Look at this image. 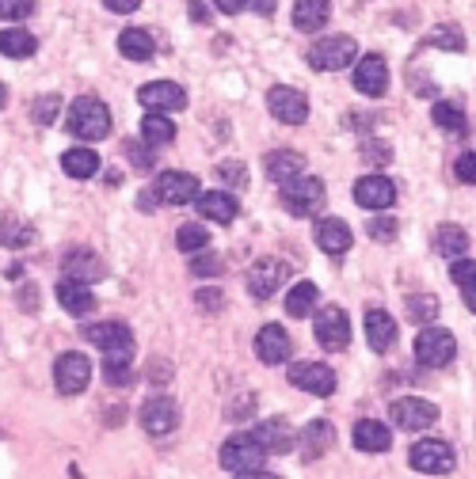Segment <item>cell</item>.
<instances>
[{"instance_id": "6da1fadb", "label": "cell", "mask_w": 476, "mask_h": 479, "mask_svg": "<svg viewBox=\"0 0 476 479\" xmlns=\"http://www.w3.org/2000/svg\"><path fill=\"white\" fill-rule=\"evenodd\" d=\"M88 343L103 350V377L107 385H130L134 380V331L122 324V319H107V324H92Z\"/></svg>"}, {"instance_id": "7a4b0ae2", "label": "cell", "mask_w": 476, "mask_h": 479, "mask_svg": "<svg viewBox=\"0 0 476 479\" xmlns=\"http://www.w3.org/2000/svg\"><path fill=\"white\" fill-rule=\"evenodd\" d=\"M66 130L81 141H103L110 134V110L107 103H100L95 95H81L73 100L69 115H66Z\"/></svg>"}, {"instance_id": "3957f363", "label": "cell", "mask_w": 476, "mask_h": 479, "mask_svg": "<svg viewBox=\"0 0 476 479\" xmlns=\"http://www.w3.org/2000/svg\"><path fill=\"white\" fill-rule=\"evenodd\" d=\"M278 198L290 217H313L324 205V183L316 175H297V179L278 187Z\"/></svg>"}, {"instance_id": "277c9868", "label": "cell", "mask_w": 476, "mask_h": 479, "mask_svg": "<svg viewBox=\"0 0 476 479\" xmlns=\"http://www.w3.org/2000/svg\"><path fill=\"white\" fill-rule=\"evenodd\" d=\"M305 57L316 73H336V69H347L358 57V42L351 35H324L321 42L309 46Z\"/></svg>"}, {"instance_id": "5b68a950", "label": "cell", "mask_w": 476, "mask_h": 479, "mask_svg": "<svg viewBox=\"0 0 476 479\" xmlns=\"http://www.w3.org/2000/svg\"><path fill=\"white\" fill-rule=\"evenodd\" d=\"M263 457L267 449L256 441V434H233L225 445H221V468L233 472V475H244V472H260L263 468Z\"/></svg>"}, {"instance_id": "8992f818", "label": "cell", "mask_w": 476, "mask_h": 479, "mask_svg": "<svg viewBox=\"0 0 476 479\" xmlns=\"http://www.w3.org/2000/svg\"><path fill=\"white\" fill-rule=\"evenodd\" d=\"M457 354V339L454 331L446 327H431L427 324L419 335H416V361L427 365V370H442V365H450Z\"/></svg>"}, {"instance_id": "52a82bcc", "label": "cell", "mask_w": 476, "mask_h": 479, "mask_svg": "<svg viewBox=\"0 0 476 479\" xmlns=\"http://www.w3.org/2000/svg\"><path fill=\"white\" fill-rule=\"evenodd\" d=\"M408 460H411V468L423 472V475H446V472H454V465H457L454 449H450L446 441H438V438L416 441V445L408 449Z\"/></svg>"}, {"instance_id": "ba28073f", "label": "cell", "mask_w": 476, "mask_h": 479, "mask_svg": "<svg viewBox=\"0 0 476 479\" xmlns=\"http://www.w3.org/2000/svg\"><path fill=\"white\" fill-rule=\"evenodd\" d=\"M92 380V361L81 354V350H66L57 361H54V385L61 396H76L84 392Z\"/></svg>"}, {"instance_id": "9c48e42d", "label": "cell", "mask_w": 476, "mask_h": 479, "mask_svg": "<svg viewBox=\"0 0 476 479\" xmlns=\"http://www.w3.org/2000/svg\"><path fill=\"white\" fill-rule=\"evenodd\" d=\"M290 385L294 388H301V392H309V396H331L336 392V370L331 365H324V361H294L290 365Z\"/></svg>"}, {"instance_id": "30bf717a", "label": "cell", "mask_w": 476, "mask_h": 479, "mask_svg": "<svg viewBox=\"0 0 476 479\" xmlns=\"http://www.w3.org/2000/svg\"><path fill=\"white\" fill-rule=\"evenodd\" d=\"M313 331H316V343H321L324 350H343L347 343H351V319H347V312L336 309V305L316 309Z\"/></svg>"}, {"instance_id": "8fae6325", "label": "cell", "mask_w": 476, "mask_h": 479, "mask_svg": "<svg viewBox=\"0 0 476 479\" xmlns=\"http://www.w3.org/2000/svg\"><path fill=\"white\" fill-rule=\"evenodd\" d=\"M137 100L145 110H156V115H172V110L187 107V91L176 84V80H149V84L137 88Z\"/></svg>"}, {"instance_id": "7c38bea8", "label": "cell", "mask_w": 476, "mask_h": 479, "mask_svg": "<svg viewBox=\"0 0 476 479\" xmlns=\"http://www.w3.org/2000/svg\"><path fill=\"white\" fill-rule=\"evenodd\" d=\"M389 419L401 430H427V426L438 422V407L431 404V399L404 396V399H396V404L389 407Z\"/></svg>"}, {"instance_id": "4fadbf2b", "label": "cell", "mask_w": 476, "mask_h": 479, "mask_svg": "<svg viewBox=\"0 0 476 479\" xmlns=\"http://www.w3.org/2000/svg\"><path fill=\"white\" fill-rule=\"evenodd\" d=\"M267 107H271V115L282 122V126H301L309 118V100H305V91H297V88H271V95H267Z\"/></svg>"}, {"instance_id": "5bb4252c", "label": "cell", "mask_w": 476, "mask_h": 479, "mask_svg": "<svg viewBox=\"0 0 476 479\" xmlns=\"http://www.w3.org/2000/svg\"><path fill=\"white\" fill-rule=\"evenodd\" d=\"M141 426L149 430L153 438H164V434H172V430L180 426V407L172 404L168 396H149L145 404H141Z\"/></svg>"}, {"instance_id": "9a60e30c", "label": "cell", "mask_w": 476, "mask_h": 479, "mask_svg": "<svg viewBox=\"0 0 476 479\" xmlns=\"http://www.w3.org/2000/svg\"><path fill=\"white\" fill-rule=\"evenodd\" d=\"M286 274H290V266H286L282 259H260V263H251V270H248V293L256 297V300H267L286 282Z\"/></svg>"}, {"instance_id": "2e32d148", "label": "cell", "mask_w": 476, "mask_h": 479, "mask_svg": "<svg viewBox=\"0 0 476 479\" xmlns=\"http://www.w3.org/2000/svg\"><path fill=\"white\" fill-rule=\"evenodd\" d=\"M355 88L362 95H370V100H381V95L389 91V65L381 54H366L355 65Z\"/></svg>"}, {"instance_id": "e0dca14e", "label": "cell", "mask_w": 476, "mask_h": 479, "mask_svg": "<svg viewBox=\"0 0 476 479\" xmlns=\"http://www.w3.org/2000/svg\"><path fill=\"white\" fill-rule=\"evenodd\" d=\"M156 195L168 205H187V202H198L202 187L190 171H164L161 179H156Z\"/></svg>"}, {"instance_id": "ac0fdd59", "label": "cell", "mask_w": 476, "mask_h": 479, "mask_svg": "<svg viewBox=\"0 0 476 479\" xmlns=\"http://www.w3.org/2000/svg\"><path fill=\"white\" fill-rule=\"evenodd\" d=\"M355 202L362 205V210L381 213L396 202V187H392V179H385V175H366V179L355 183Z\"/></svg>"}, {"instance_id": "d6986e66", "label": "cell", "mask_w": 476, "mask_h": 479, "mask_svg": "<svg viewBox=\"0 0 476 479\" xmlns=\"http://www.w3.org/2000/svg\"><path fill=\"white\" fill-rule=\"evenodd\" d=\"M61 270H66V278L92 285V282H100V278L107 274V263H103L95 251L76 248V251H69V255H66V263H61Z\"/></svg>"}, {"instance_id": "ffe728a7", "label": "cell", "mask_w": 476, "mask_h": 479, "mask_svg": "<svg viewBox=\"0 0 476 479\" xmlns=\"http://www.w3.org/2000/svg\"><path fill=\"white\" fill-rule=\"evenodd\" d=\"M256 358L263 365H282L290 358V335H286L278 324H263L256 335Z\"/></svg>"}, {"instance_id": "44dd1931", "label": "cell", "mask_w": 476, "mask_h": 479, "mask_svg": "<svg viewBox=\"0 0 476 479\" xmlns=\"http://www.w3.org/2000/svg\"><path fill=\"white\" fill-rule=\"evenodd\" d=\"M57 300H61V309H66L69 316H76V319L92 316L95 305H100L88 285H84V282H73V278H61V282H57Z\"/></svg>"}, {"instance_id": "7402d4cb", "label": "cell", "mask_w": 476, "mask_h": 479, "mask_svg": "<svg viewBox=\"0 0 476 479\" xmlns=\"http://www.w3.org/2000/svg\"><path fill=\"white\" fill-rule=\"evenodd\" d=\"M256 441L263 445L267 453H290L294 449V441H297V434H294V426L286 422V419H263V422H256Z\"/></svg>"}, {"instance_id": "603a6c76", "label": "cell", "mask_w": 476, "mask_h": 479, "mask_svg": "<svg viewBox=\"0 0 476 479\" xmlns=\"http://www.w3.org/2000/svg\"><path fill=\"white\" fill-rule=\"evenodd\" d=\"M198 213L206 221H214V225H233L236 213H241V205H236L233 195H225V190H206V195H198Z\"/></svg>"}, {"instance_id": "cb8c5ba5", "label": "cell", "mask_w": 476, "mask_h": 479, "mask_svg": "<svg viewBox=\"0 0 476 479\" xmlns=\"http://www.w3.org/2000/svg\"><path fill=\"white\" fill-rule=\"evenodd\" d=\"M351 229H347V221L339 217H321L316 221V248L328 251V255H343L347 248H351Z\"/></svg>"}, {"instance_id": "d4e9b609", "label": "cell", "mask_w": 476, "mask_h": 479, "mask_svg": "<svg viewBox=\"0 0 476 479\" xmlns=\"http://www.w3.org/2000/svg\"><path fill=\"white\" fill-rule=\"evenodd\" d=\"M351 441H355V449H358V453H389L392 434H389V426H385V422L362 419V422H355Z\"/></svg>"}, {"instance_id": "484cf974", "label": "cell", "mask_w": 476, "mask_h": 479, "mask_svg": "<svg viewBox=\"0 0 476 479\" xmlns=\"http://www.w3.org/2000/svg\"><path fill=\"white\" fill-rule=\"evenodd\" d=\"M366 343L374 354H385L396 343V319L385 312V309H370L366 312Z\"/></svg>"}, {"instance_id": "4316f807", "label": "cell", "mask_w": 476, "mask_h": 479, "mask_svg": "<svg viewBox=\"0 0 476 479\" xmlns=\"http://www.w3.org/2000/svg\"><path fill=\"white\" fill-rule=\"evenodd\" d=\"M301 457L305 460H316V457H324L331 449V441H336V430H331V422L324 419H313L305 430H301Z\"/></svg>"}, {"instance_id": "83f0119b", "label": "cell", "mask_w": 476, "mask_h": 479, "mask_svg": "<svg viewBox=\"0 0 476 479\" xmlns=\"http://www.w3.org/2000/svg\"><path fill=\"white\" fill-rule=\"evenodd\" d=\"M263 168H267V175L282 187V183H290V179H297L301 171H305V156L301 152H294V149H275L271 156L263 160Z\"/></svg>"}, {"instance_id": "f1b7e54d", "label": "cell", "mask_w": 476, "mask_h": 479, "mask_svg": "<svg viewBox=\"0 0 476 479\" xmlns=\"http://www.w3.org/2000/svg\"><path fill=\"white\" fill-rule=\"evenodd\" d=\"M328 15H331L328 0H297L294 4V27L305 30V35H316V30H324Z\"/></svg>"}, {"instance_id": "f546056e", "label": "cell", "mask_w": 476, "mask_h": 479, "mask_svg": "<svg viewBox=\"0 0 476 479\" xmlns=\"http://www.w3.org/2000/svg\"><path fill=\"white\" fill-rule=\"evenodd\" d=\"M119 54L122 57H130V61H149L156 54V42L149 30H141V27H126L122 35H119Z\"/></svg>"}, {"instance_id": "4dcf8cb0", "label": "cell", "mask_w": 476, "mask_h": 479, "mask_svg": "<svg viewBox=\"0 0 476 479\" xmlns=\"http://www.w3.org/2000/svg\"><path fill=\"white\" fill-rule=\"evenodd\" d=\"M316 300H321V290H316L313 282H297L290 293H286V316L294 319H305L316 312Z\"/></svg>"}, {"instance_id": "1f68e13d", "label": "cell", "mask_w": 476, "mask_h": 479, "mask_svg": "<svg viewBox=\"0 0 476 479\" xmlns=\"http://www.w3.org/2000/svg\"><path fill=\"white\" fill-rule=\"evenodd\" d=\"M39 50V39L23 27H4L0 30V54L4 57H31Z\"/></svg>"}, {"instance_id": "d6a6232c", "label": "cell", "mask_w": 476, "mask_h": 479, "mask_svg": "<svg viewBox=\"0 0 476 479\" xmlns=\"http://www.w3.org/2000/svg\"><path fill=\"white\" fill-rule=\"evenodd\" d=\"M141 137H145V145H153V149L172 145V141H176V122H172L168 115L149 110V118H141Z\"/></svg>"}, {"instance_id": "836d02e7", "label": "cell", "mask_w": 476, "mask_h": 479, "mask_svg": "<svg viewBox=\"0 0 476 479\" xmlns=\"http://www.w3.org/2000/svg\"><path fill=\"white\" fill-rule=\"evenodd\" d=\"M435 251L446 255V259H462V255L469 251V232L462 225H442L435 232Z\"/></svg>"}, {"instance_id": "e575fe53", "label": "cell", "mask_w": 476, "mask_h": 479, "mask_svg": "<svg viewBox=\"0 0 476 479\" xmlns=\"http://www.w3.org/2000/svg\"><path fill=\"white\" fill-rule=\"evenodd\" d=\"M61 168H66L69 179H92V175L100 171V156L92 149H69L61 156Z\"/></svg>"}, {"instance_id": "d590c367", "label": "cell", "mask_w": 476, "mask_h": 479, "mask_svg": "<svg viewBox=\"0 0 476 479\" xmlns=\"http://www.w3.org/2000/svg\"><path fill=\"white\" fill-rule=\"evenodd\" d=\"M176 248L183 255H198V251H210V232H206L202 221H187L176 232Z\"/></svg>"}, {"instance_id": "8d00e7d4", "label": "cell", "mask_w": 476, "mask_h": 479, "mask_svg": "<svg viewBox=\"0 0 476 479\" xmlns=\"http://www.w3.org/2000/svg\"><path fill=\"white\" fill-rule=\"evenodd\" d=\"M31 240H35V229L23 225V221L12 217V213H0V244L4 248H27Z\"/></svg>"}, {"instance_id": "74e56055", "label": "cell", "mask_w": 476, "mask_h": 479, "mask_svg": "<svg viewBox=\"0 0 476 479\" xmlns=\"http://www.w3.org/2000/svg\"><path fill=\"white\" fill-rule=\"evenodd\" d=\"M404 309H408V319H411V324H431L442 305H438V297H431V293H411Z\"/></svg>"}, {"instance_id": "f35d334b", "label": "cell", "mask_w": 476, "mask_h": 479, "mask_svg": "<svg viewBox=\"0 0 476 479\" xmlns=\"http://www.w3.org/2000/svg\"><path fill=\"white\" fill-rule=\"evenodd\" d=\"M431 118L438 130H446V134H465V115H462V107H454V103H435L431 110Z\"/></svg>"}, {"instance_id": "ab89813d", "label": "cell", "mask_w": 476, "mask_h": 479, "mask_svg": "<svg viewBox=\"0 0 476 479\" xmlns=\"http://www.w3.org/2000/svg\"><path fill=\"white\" fill-rule=\"evenodd\" d=\"M427 46H438V50H454V54H462V50H465V35H462V27L442 23V27H435L431 35H427Z\"/></svg>"}, {"instance_id": "60d3db41", "label": "cell", "mask_w": 476, "mask_h": 479, "mask_svg": "<svg viewBox=\"0 0 476 479\" xmlns=\"http://www.w3.org/2000/svg\"><path fill=\"white\" fill-rule=\"evenodd\" d=\"M217 179L233 187V190H244L248 187V168H244V160H221L217 164Z\"/></svg>"}, {"instance_id": "b9f144b4", "label": "cell", "mask_w": 476, "mask_h": 479, "mask_svg": "<svg viewBox=\"0 0 476 479\" xmlns=\"http://www.w3.org/2000/svg\"><path fill=\"white\" fill-rule=\"evenodd\" d=\"M57 110H61V95H39L35 107H31V118L39 126H50L57 118Z\"/></svg>"}, {"instance_id": "7bdbcfd3", "label": "cell", "mask_w": 476, "mask_h": 479, "mask_svg": "<svg viewBox=\"0 0 476 479\" xmlns=\"http://www.w3.org/2000/svg\"><path fill=\"white\" fill-rule=\"evenodd\" d=\"M35 12V0H0V20H27Z\"/></svg>"}, {"instance_id": "ee69618b", "label": "cell", "mask_w": 476, "mask_h": 479, "mask_svg": "<svg viewBox=\"0 0 476 479\" xmlns=\"http://www.w3.org/2000/svg\"><path fill=\"white\" fill-rule=\"evenodd\" d=\"M190 274H198V278H214V274H221V259L214 251H198V259L190 263Z\"/></svg>"}, {"instance_id": "f6af8a7d", "label": "cell", "mask_w": 476, "mask_h": 479, "mask_svg": "<svg viewBox=\"0 0 476 479\" xmlns=\"http://www.w3.org/2000/svg\"><path fill=\"white\" fill-rule=\"evenodd\" d=\"M362 160L374 168H385L389 160H392V149L385 145V141H366V149H362Z\"/></svg>"}, {"instance_id": "bcb514c9", "label": "cell", "mask_w": 476, "mask_h": 479, "mask_svg": "<svg viewBox=\"0 0 476 479\" xmlns=\"http://www.w3.org/2000/svg\"><path fill=\"white\" fill-rule=\"evenodd\" d=\"M396 232H401V225H396L392 217H374L370 221V236L381 240V244H389V240H396Z\"/></svg>"}, {"instance_id": "7dc6e473", "label": "cell", "mask_w": 476, "mask_h": 479, "mask_svg": "<svg viewBox=\"0 0 476 479\" xmlns=\"http://www.w3.org/2000/svg\"><path fill=\"white\" fill-rule=\"evenodd\" d=\"M454 175H457V179H462V183L476 187V152H462V156H457Z\"/></svg>"}, {"instance_id": "c3c4849f", "label": "cell", "mask_w": 476, "mask_h": 479, "mask_svg": "<svg viewBox=\"0 0 476 479\" xmlns=\"http://www.w3.org/2000/svg\"><path fill=\"white\" fill-rule=\"evenodd\" d=\"M450 278L462 285V290H465V285H476V263L472 259H457L454 270H450Z\"/></svg>"}, {"instance_id": "681fc988", "label": "cell", "mask_w": 476, "mask_h": 479, "mask_svg": "<svg viewBox=\"0 0 476 479\" xmlns=\"http://www.w3.org/2000/svg\"><path fill=\"white\" fill-rule=\"evenodd\" d=\"M195 300H198V309H206V312H221V305H225L221 290H198Z\"/></svg>"}, {"instance_id": "f907efd6", "label": "cell", "mask_w": 476, "mask_h": 479, "mask_svg": "<svg viewBox=\"0 0 476 479\" xmlns=\"http://www.w3.org/2000/svg\"><path fill=\"white\" fill-rule=\"evenodd\" d=\"M103 4H107L110 12H119V15H130V12L141 8V0H103Z\"/></svg>"}, {"instance_id": "816d5d0a", "label": "cell", "mask_w": 476, "mask_h": 479, "mask_svg": "<svg viewBox=\"0 0 476 479\" xmlns=\"http://www.w3.org/2000/svg\"><path fill=\"white\" fill-rule=\"evenodd\" d=\"M156 202H161L156 187H153V190H141V195H137V210H141V213H153V205H156Z\"/></svg>"}, {"instance_id": "f5cc1de1", "label": "cell", "mask_w": 476, "mask_h": 479, "mask_svg": "<svg viewBox=\"0 0 476 479\" xmlns=\"http://www.w3.org/2000/svg\"><path fill=\"white\" fill-rule=\"evenodd\" d=\"M251 4V0H214V8L217 12H225V15H236V12H244Z\"/></svg>"}, {"instance_id": "db71d44e", "label": "cell", "mask_w": 476, "mask_h": 479, "mask_svg": "<svg viewBox=\"0 0 476 479\" xmlns=\"http://www.w3.org/2000/svg\"><path fill=\"white\" fill-rule=\"evenodd\" d=\"M374 122H377V115H347V126H351V130H355V126H358V130H370Z\"/></svg>"}, {"instance_id": "11a10c76", "label": "cell", "mask_w": 476, "mask_h": 479, "mask_svg": "<svg viewBox=\"0 0 476 479\" xmlns=\"http://www.w3.org/2000/svg\"><path fill=\"white\" fill-rule=\"evenodd\" d=\"M275 4H278V0H251V12H256V15H275Z\"/></svg>"}, {"instance_id": "9f6ffc18", "label": "cell", "mask_w": 476, "mask_h": 479, "mask_svg": "<svg viewBox=\"0 0 476 479\" xmlns=\"http://www.w3.org/2000/svg\"><path fill=\"white\" fill-rule=\"evenodd\" d=\"M190 20H195V23H206V20H210V8H202V4H190Z\"/></svg>"}, {"instance_id": "6f0895ef", "label": "cell", "mask_w": 476, "mask_h": 479, "mask_svg": "<svg viewBox=\"0 0 476 479\" xmlns=\"http://www.w3.org/2000/svg\"><path fill=\"white\" fill-rule=\"evenodd\" d=\"M462 297H465V309H469V312H476V285H465Z\"/></svg>"}, {"instance_id": "680465c9", "label": "cell", "mask_w": 476, "mask_h": 479, "mask_svg": "<svg viewBox=\"0 0 476 479\" xmlns=\"http://www.w3.org/2000/svg\"><path fill=\"white\" fill-rule=\"evenodd\" d=\"M233 479H282V475H275V472H244V475H233Z\"/></svg>"}, {"instance_id": "91938a15", "label": "cell", "mask_w": 476, "mask_h": 479, "mask_svg": "<svg viewBox=\"0 0 476 479\" xmlns=\"http://www.w3.org/2000/svg\"><path fill=\"white\" fill-rule=\"evenodd\" d=\"M8 103V91H4V84H0V107H4Z\"/></svg>"}]
</instances>
